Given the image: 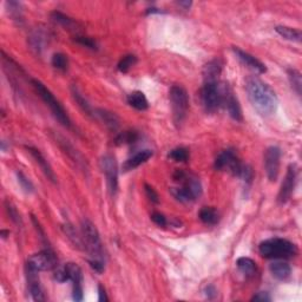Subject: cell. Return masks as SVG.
Instances as JSON below:
<instances>
[{
	"label": "cell",
	"instance_id": "obj_39",
	"mask_svg": "<svg viewBox=\"0 0 302 302\" xmlns=\"http://www.w3.org/2000/svg\"><path fill=\"white\" fill-rule=\"evenodd\" d=\"M75 42L78 43V44L85 46L90 50H97L98 49V44H97L96 40H93L90 37H85V36H76L75 37Z\"/></svg>",
	"mask_w": 302,
	"mask_h": 302
},
{
	"label": "cell",
	"instance_id": "obj_32",
	"mask_svg": "<svg viewBox=\"0 0 302 302\" xmlns=\"http://www.w3.org/2000/svg\"><path fill=\"white\" fill-rule=\"evenodd\" d=\"M287 75H288V79H289L291 88H293L294 91L296 92V95L300 97L301 96V90H302L301 72L296 69H289L287 71Z\"/></svg>",
	"mask_w": 302,
	"mask_h": 302
},
{
	"label": "cell",
	"instance_id": "obj_2",
	"mask_svg": "<svg viewBox=\"0 0 302 302\" xmlns=\"http://www.w3.org/2000/svg\"><path fill=\"white\" fill-rule=\"evenodd\" d=\"M174 180L182 184V187L171 188V194L177 201L182 203H190L196 201L202 194V186L197 177L187 174L183 170H176Z\"/></svg>",
	"mask_w": 302,
	"mask_h": 302
},
{
	"label": "cell",
	"instance_id": "obj_3",
	"mask_svg": "<svg viewBox=\"0 0 302 302\" xmlns=\"http://www.w3.org/2000/svg\"><path fill=\"white\" fill-rule=\"evenodd\" d=\"M258 251L261 256L264 258H273V260H283L290 258L297 255V247L290 241L280 237H274L263 241L258 246Z\"/></svg>",
	"mask_w": 302,
	"mask_h": 302
},
{
	"label": "cell",
	"instance_id": "obj_10",
	"mask_svg": "<svg viewBox=\"0 0 302 302\" xmlns=\"http://www.w3.org/2000/svg\"><path fill=\"white\" fill-rule=\"evenodd\" d=\"M29 266L35 268L38 271H46L56 269L58 266V258L52 249H44L38 254L32 255L28 261Z\"/></svg>",
	"mask_w": 302,
	"mask_h": 302
},
{
	"label": "cell",
	"instance_id": "obj_46",
	"mask_svg": "<svg viewBox=\"0 0 302 302\" xmlns=\"http://www.w3.org/2000/svg\"><path fill=\"white\" fill-rule=\"evenodd\" d=\"M107 295L105 291V288H104L102 284H98V301L99 302H107Z\"/></svg>",
	"mask_w": 302,
	"mask_h": 302
},
{
	"label": "cell",
	"instance_id": "obj_28",
	"mask_svg": "<svg viewBox=\"0 0 302 302\" xmlns=\"http://www.w3.org/2000/svg\"><path fill=\"white\" fill-rule=\"evenodd\" d=\"M29 43L33 51H35L37 55H40L43 50H44L45 35L40 31H35L31 36H30Z\"/></svg>",
	"mask_w": 302,
	"mask_h": 302
},
{
	"label": "cell",
	"instance_id": "obj_17",
	"mask_svg": "<svg viewBox=\"0 0 302 302\" xmlns=\"http://www.w3.org/2000/svg\"><path fill=\"white\" fill-rule=\"evenodd\" d=\"M26 150L29 151L30 155L33 157V160L36 161V163L40 167V169H42L43 173H44V175L48 177V180L51 181L52 183H57V176L55 171H53L52 167L50 166L49 161L43 156V154L33 146H26Z\"/></svg>",
	"mask_w": 302,
	"mask_h": 302
},
{
	"label": "cell",
	"instance_id": "obj_37",
	"mask_svg": "<svg viewBox=\"0 0 302 302\" xmlns=\"http://www.w3.org/2000/svg\"><path fill=\"white\" fill-rule=\"evenodd\" d=\"M5 209L12 222L17 224V226H22L23 221L22 217H20V214L18 213V210H17V208L13 206V203L10 202L9 200L5 201Z\"/></svg>",
	"mask_w": 302,
	"mask_h": 302
},
{
	"label": "cell",
	"instance_id": "obj_44",
	"mask_svg": "<svg viewBox=\"0 0 302 302\" xmlns=\"http://www.w3.org/2000/svg\"><path fill=\"white\" fill-rule=\"evenodd\" d=\"M151 220H153L154 223L157 224L159 227H166L168 224L167 217L161 213H153V214H151Z\"/></svg>",
	"mask_w": 302,
	"mask_h": 302
},
{
	"label": "cell",
	"instance_id": "obj_7",
	"mask_svg": "<svg viewBox=\"0 0 302 302\" xmlns=\"http://www.w3.org/2000/svg\"><path fill=\"white\" fill-rule=\"evenodd\" d=\"M201 100L207 112L214 113L222 105V96H221L220 83H204L201 90Z\"/></svg>",
	"mask_w": 302,
	"mask_h": 302
},
{
	"label": "cell",
	"instance_id": "obj_11",
	"mask_svg": "<svg viewBox=\"0 0 302 302\" xmlns=\"http://www.w3.org/2000/svg\"><path fill=\"white\" fill-rule=\"evenodd\" d=\"M221 89V96H222V105L226 107L229 116L236 122H242V109H241L240 102L237 99V97L234 95V92L231 91L229 86L226 84L220 85Z\"/></svg>",
	"mask_w": 302,
	"mask_h": 302
},
{
	"label": "cell",
	"instance_id": "obj_43",
	"mask_svg": "<svg viewBox=\"0 0 302 302\" xmlns=\"http://www.w3.org/2000/svg\"><path fill=\"white\" fill-rule=\"evenodd\" d=\"M89 264H90V267H91L95 271H97L98 274H102L104 271V268H105L104 261L103 260H97V258H90Z\"/></svg>",
	"mask_w": 302,
	"mask_h": 302
},
{
	"label": "cell",
	"instance_id": "obj_36",
	"mask_svg": "<svg viewBox=\"0 0 302 302\" xmlns=\"http://www.w3.org/2000/svg\"><path fill=\"white\" fill-rule=\"evenodd\" d=\"M168 157L170 160L175 161V162H186L189 159V151H188L186 147H175L168 154Z\"/></svg>",
	"mask_w": 302,
	"mask_h": 302
},
{
	"label": "cell",
	"instance_id": "obj_34",
	"mask_svg": "<svg viewBox=\"0 0 302 302\" xmlns=\"http://www.w3.org/2000/svg\"><path fill=\"white\" fill-rule=\"evenodd\" d=\"M136 63H137V57L135 55H126L119 60L118 65H117V69H118L119 72L126 73L129 72V70L131 69L132 66H135Z\"/></svg>",
	"mask_w": 302,
	"mask_h": 302
},
{
	"label": "cell",
	"instance_id": "obj_23",
	"mask_svg": "<svg viewBox=\"0 0 302 302\" xmlns=\"http://www.w3.org/2000/svg\"><path fill=\"white\" fill-rule=\"evenodd\" d=\"M127 104L132 106L133 109L138 110V111H145L149 107V102H147L145 95L142 91H133L127 96Z\"/></svg>",
	"mask_w": 302,
	"mask_h": 302
},
{
	"label": "cell",
	"instance_id": "obj_40",
	"mask_svg": "<svg viewBox=\"0 0 302 302\" xmlns=\"http://www.w3.org/2000/svg\"><path fill=\"white\" fill-rule=\"evenodd\" d=\"M239 179L242 180L246 184H250L251 182H253L254 171H253V169H251L250 166H248V164H243L242 169H241V171H240Z\"/></svg>",
	"mask_w": 302,
	"mask_h": 302
},
{
	"label": "cell",
	"instance_id": "obj_14",
	"mask_svg": "<svg viewBox=\"0 0 302 302\" xmlns=\"http://www.w3.org/2000/svg\"><path fill=\"white\" fill-rule=\"evenodd\" d=\"M295 183H296V167L294 164H290L288 167L287 174L284 176V180L282 184H281L280 191L277 195V202L280 204L287 203L289 199L293 195Z\"/></svg>",
	"mask_w": 302,
	"mask_h": 302
},
{
	"label": "cell",
	"instance_id": "obj_16",
	"mask_svg": "<svg viewBox=\"0 0 302 302\" xmlns=\"http://www.w3.org/2000/svg\"><path fill=\"white\" fill-rule=\"evenodd\" d=\"M234 52L237 58L240 59L241 63L244 64L247 68H249L250 70H253V71L258 73V75H262V73L267 72L266 65H264L261 60H258L257 58H255L254 56H251L250 53L242 51V50L239 48H234Z\"/></svg>",
	"mask_w": 302,
	"mask_h": 302
},
{
	"label": "cell",
	"instance_id": "obj_4",
	"mask_svg": "<svg viewBox=\"0 0 302 302\" xmlns=\"http://www.w3.org/2000/svg\"><path fill=\"white\" fill-rule=\"evenodd\" d=\"M31 84L33 88H35L36 92L38 93V96L43 99V102L50 107V110H51L52 115L55 116V118L58 120L63 126L68 127V129H71L72 127L71 119H70L66 110L64 109V106L60 104L59 100L56 98L55 95H53V93L46 88L44 84L38 79H32Z\"/></svg>",
	"mask_w": 302,
	"mask_h": 302
},
{
	"label": "cell",
	"instance_id": "obj_8",
	"mask_svg": "<svg viewBox=\"0 0 302 302\" xmlns=\"http://www.w3.org/2000/svg\"><path fill=\"white\" fill-rule=\"evenodd\" d=\"M100 169L104 173L106 179L107 189L111 195H116L118 190V164H117L116 157L110 154L104 155L100 159Z\"/></svg>",
	"mask_w": 302,
	"mask_h": 302
},
{
	"label": "cell",
	"instance_id": "obj_49",
	"mask_svg": "<svg viewBox=\"0 0 302 302\" xmlns=\"http://www.w3.org/2000/svg\"><path fill=\"white\" fill-rule=\"evenodd\" d=\"M10 235V231H8V230H2L0 231V236H2V239H6V237H8Z\"/></svg>",
	"mask_w": 302,
	"mask_h": 302
},
{
	"label": "cell",
	"instance_id": "obj_5",
	"mask_svg": "<svg viewBox=\"0 0 302 302\" xmlns=\"http://www.w3.org/2000/svg\"><path fill=\"white\" fill-rule=\"evenodd\" d=\"M80 230H82L85 250L90 254V258H97V260L104 261L103 243L95 224L88 219L83 220L82 224H80Z\"/></svg>",
	"mask_w": 302,
	"mask_h": 302
},
{
	"label": "cell",
	"instance_id": "obj_15",
	"mask_svg": "<svg viewBox=\"0 0 302 302\" xmlns=\"http://www.w3.org/2000/svg\"><path fill=\"white\" fill-rule=\"evenodd\" d=\"M69 274V281L72 282V298L75 301L83 300V271L78 264L69 262L65 264Z\"/></svg>",
	"mask_w": 302,
	"mask_h": 302
},
{
	"label": "cell",
	"instance_id": "obj_13",
	"mask_svg": "<svg viewBox=\"0 0 302 302\" xmlns=\"http://www.w3.org/2000/svg\"><path fill=\"white\" fill-rule=\"evenodd\" d=\"M38 273H39L38 270H36L35 268H32L31 266H29V264L26 263L25 274H26V282H28L29 293L31 295L33 301L42 302V301H45V295H44V291H43L42 284H40Z\"/></svg>",
	"mask_w": 302,
	"mask_h": 302
},
{
	"label": "cell",
	"instance_id": "obj_48",
	"mask_svg": "<svg viewBox=\"0 0 302 302\" xmlns=\"http://www.w3.org/2000/svg\"><path fill=\"white\" fill-rule=\"evenodd\" d=\"M177 5L181 6V8H183L184 10H189L190 6L193 5V3L191 2H179L177 3Z\"/></svg>",
	"mask_w": 302,
	"mask_h": 302
},
{
	"label": "cell",
	"instance_id": "obj_47",
	"mask_svg": "<svg viewBox=\"0 0 302 302\" xmlns=\"http://www.w3.org/2000/svg\"><path fill=\"white\" fill-rule=\"evenodd\" d=\"M216 289H215L214 286H208L206 288V295L208 298H214L215 296H216Z\"/></svg>",
	"mask_w": 302,
	"mask_h": 302
},
{
	"label": "cell",
	"instance_id": "obj_1",
	"mask_svg": "<svg viewBox=\"0 0 302 302\" xmlns=\"http://www.w3.org/2000/svg\"><path fill=\"white\" fill-rule=\"evenodd\" d=\"M246 92L251 105L261 116L274 115L277 110L278 99L273 89L257 77L246 79Z\"/></svg>",
	"mask_w": 302,
	"mask_h": 302
},
{
	"label": "cell",
	"instance_id": "obj_24",
	"mask_svg": "<svg viewBox=\"0 0 302 302\" xmlns=\"http://www.w3.org/2000/svg\"><path fill=\"white\" fill-rule=\"evenodd\" d=\"M51 18L53 22L59 24L60 26H63V28H65V30H69V31H77V29L79 28L78 23H77L75 19L70 18L69 16L64 15V13L59 11L52 12Z\"/></svg>",
	"mask_w": 302,
	"mask_h": 302
},
{
	"label": "cell",
	"instance_id": "obj_9",
	"mask_svg": "<svg viewBox=\"0 0 302 302\" xmlns=\"http://www.w3.org/2000/svg\"><path fill=\"white\" fill-rule=\"evenodd\" d=\"M215 169L220 171H228L231 175L239 177L240 171L242 169L243 163L235 154L234 150H223L215 160Z\"/></svg>",
	"mask_w": 302,
	"mask_h": 302
},
{
	"label": "cell",
	"instance_id": "obj_12",
	"mask_svg": "<svg viewBox=\"0 0 302 302\" xmlns=\"http://www.w3.org/2000/svg\"><path fill=\"white\" fill-rule=\"evenodd\" d=\"M281 150L277 146H269L264 153V170L270 182H275L280 173Z\"/></svg>",
	"mask_w": 302,
	"mask_h": 302
},
{
	"label": "cell",
	"instance_id": "obj_26",
	"mask_svg": "<svg viewBox=\"0 0 302 302\" xmlns=\"http://www.w3.org/2000/svg\"><path fill=\"white\" fill-rule=\"evenodd\" d=\"M199 217L204 224H208V226H214V224H216L220 220L219 211L213 207L202 208L199 214Z\"/></svg>",
	"mask_w": 302,
	"mask_h": 302
},
{
	"label": "cell",
	"instance_id": "obj_18",
	"mask_svg": "<svg viewBox=\"0 0 302 302\" xmlns=\"http://www.w3.org/2000/svg\"><path fill=\"white\" fill-rule=\"evenodd\" d=\"M222 72V63L220 59H214L206 64L203 68L204 83H216L219 82V77Z\"/></svg>",
	"mask_w": 302,
	"mask_h": 302
},
{
	"label": "cell",
	"instance_id": "obj_6",
	"mask_svg": "<svg viewBox=\"0 0 302 302\" xmlns=\"http://www.w3.org/2000/svg\"><path fill=\"white\" fill-rule=\"evenodd\" d=\"M169 98L171 109H173L174 120L176 124L183 123L187 117L188 110H189V95H188L187 90L181 85L171 86Z\"/></svg>",
	"mask_w": 302,
	"mask_h": 302
},
{
	"label": "cell",
	"instance_id": "obj_35",
	"mask_svg": "<svg viewBox=\"0 0 302 302\" xmlns=\"http://www.w3.org/2000/svg\"><path fill=\"white\" fill-rule=\"evenodd\" d=\"M52 66L59 71H66L69 68V59L68 56H65L64 53H55L52 57Z\"/></svg>",
	"mask_w": 302,
	"mask_h": 302
},
{
	"label": "cell",
	"instance_id": "obj_41",
	"mask_svg": "<svg viewBox=\"0 0 302 302\" xmlns=\"http://www.w3.org/2000/svg\"><path fill=\"white\" fill-rule=\"evenodd\" d=\"M53 277H55V280L57 282H66V281H69V274L68 270H66L65 264L62 267H58L55 269V274H53Z\"/></svg>",
	"mask_w": 302,
	"mask_h": 302
},
{
	"label": "cell",
	"instance_id": "obj_20",
	"mask_svg": "<svg viewBox=\"0 0 302 302\" xmlns=\"http://www.w3.org/2000/svg\"><path fill=\"white\" fill-rule=\"evenodd\" d=\"M153 151L151 150H142L139 153H137L132 157H130L129 160L125 161V163L123 164L124 171H131L139 166H142L145 162H147L151 157H153Z\"/></svg>",
	"mask_w": 302,
	"mask_h": 302
},
{
	"label": "cell",
	"instance_id": "obj_29",
	"mask_svg": "<svg viewBox=\"0 0 302 302\" xmlns=\"http://www.w3.org/2000/svg\"><path fill=\"white\" fill-rule=\"evenodd\" d=\"M63 228H64V233H65L66 236H68V239L71 241L72 244H75L76 248H78V249H85L83 236H80V235L77 233L76 229L71 226V224H65Z\"/></svg>",
	"mask_w": 302,
	"mask_h": 302
},
{
	"label": "cell",
	"instance_id": "obj_25",
	"mask_svg": "<svg viewBox=\"0 0 302 302\" xmlns=\"http://www.w3.org/2000/svg\"><path fill=\"white\" fill-rule=\"evenodd\" d=\"M236 266L239 268V270L246 277H251L256 274L257 267L254 260H251L249 257H240L237 258Z\"/></svg>",
	"mask_w": 302,
	"mask_h": 302
},
{
	"label": "cell",
	"instance_id": "obj_31",
	"mask_svg": "<svg viewBox=\"0 0 302 302\" xmlns=\"http://www.w3.org/2000/svg\"><path fill=\"white\" fill-rule=\"evenodd\" d=\"M71 91H72V97H73V98H75L76 103L78 104L80 109H82L83 111L86 113V115H89V116L93 115V116H95V110L92 109L91 105H90L88 100H86V99L84 98V97L82 96V93H80V92L78 91V89H77L76 86H72Z\"/></svg>",
	"mask_w": 302,
	"mask_h": 302
},
{
	"label": "cell",
	"instance_id": "obj_30",
	"mask_svg": "<svg viewBox=\"0 0 302 302\" xmlns=\"http://www.w3.org/2000/svg\"><path fill=\"white\" fill-rule=\"evenodd\" d=\"M138 132L135 130H125V131L119 132L116 136L115 143L117 145H127V144H133L138 139Z\"/></svg>",
	"mask_w": 302,
	"mask_h": 302
},
{
	"label": "cell",
	"instance_id": "obj_45",
	"mask_svg": "<svg viewBox=\"0 0 302 302\" xmlns=\"http://www.w3.org/2000/svg\"><path fill=\"white\" fill-rule=\"evenodd\" d=\"M251 301H256V302H269L271 301V296L269 293L267 291H260V293L255 294L253 297H251Z\"/></svg>",
	"mask_w": 302,
	"mask_h": 302
},
{
	"label": "cell",
	"instance_id": "obj_19",
	"mask_svg": "<svg viewBox=\"0 0 302 302\" xmlns=\"http://www.w3.org/2000/svg\"><path fill=\"white\" fill-rule=\"evenodd\" d=\"M95 116L102 120L107 129L111 130V131H116L120 125V120L118 116L115 112L109 111L106 109H96L95 110Z\"/></svg>",
	"mask_w": 302,
	"mask_h": 302
},
{
	"label": "cell",
	"instance_id": "obj_42",
	"mask_svg": "<svg viewBox=\"0 0 302 302\" xmlns=\"http://www.w3.org/2000/svg\"><path fill=\"white\" fill-rule=\"evenodd\" d=\"M144 189H145V194H146L147 199H149L151 202L155 203V204L160 203L159 194H157V191L154 189L153 187L149 186V184H144Z\"/></svg>",
	"mask_w": 302,
	"mask_h": 302
},
{
	"label": "cell",
	"instance_id": "obj_38",
	"mask_svg": "<svg viewBox=\"0 0 302 302\" xmlns=\"http://www.w3.org/2000/svg\"><path fill=\"white\" fill-rule=\"evenodd\" d=\"M17 175V180H18V183L20 188H22L23 191H25L26 194H32L33 191H35V187H33V184L30 179H28L24 174L22 173V171H17L16 173Z\"/></svg>",
	"mask_w": 302,
	"mask_h": 302
},
{
	"label": "cell",
	"instance_id": "obj_33",
	"mask_svg": "<svg viewBox=\"0 0 302 302\" xmlns=\"http://www.w3.org/2000/svg\"><path fill=\"white\" fill-rule=\"evenodd\" d=\"M6 9H8V12L11 18L15 20V22H22L23 20V9H22V4L18 2H8L6 3Z\"/></svg>",
	"mask_w": 302,
	"mask_h": 302
},
{
	"label": "cell",
	"instance_id": "obj_22",
	"mask_svg": "<svg viewBox=\"0 0 302 302\" xmlns=\"http://www.w3.org/2000/svg\"><path fill=\"white\" fill-rule=\"evenodd\" d=\"M57 143H58L60 145V147H62V149L64 150V153L68 154L70 159H71L75 163H77V166H78V167L85 166L86 162L84 161L83 156L80 155L78 151H77L75 147H73L71 144L69 143V140L64 139L62 136H58V137H57Z\"/></svg>",
	"mask_w": 302,
	"mask_h": 302
},
{
	"label": "cell",
	"instance_id": "obj_27",
	"mask_svg": "<svg viewBox=\"0 0 302 302\" xmlns=\"http://www.w3.org/2000/svg\"><path fill=\"white\" fill-rule=\"evenodd\" d=\"M275 31H276L278 35H280L282 38L289 40V42H294V43H300L301 42V31L297 29H293L289 28V26H276L275 28Z\"/></svg>",
	"mask_w": 302,
	"mask_h": 302
},
{
	"label": "cell",
	"instance_id": "obj_21",
	"mask_svg": "<svg viewBox=\"0 0 302 302\" xmlns=\"http://www.w3.org/2000/svg\"><path fill=\"white\" fill-rule=\"evenodd\" d=\"M269 270L273 276L276 280L284 281L290 276L291 274V268L287 262H284L282 260H276L273 263H270Z\"/></svg>",
	"mask_w": 302,
	"mask_h": 302
}]
</instances>
